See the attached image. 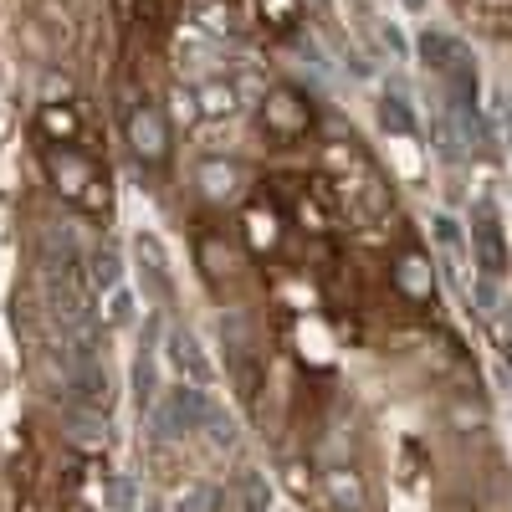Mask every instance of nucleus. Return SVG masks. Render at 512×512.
<instances>
[{
	"label": "nucleus",
	"mask_w": 512,
	"mask_h": 512,
	"mask_svg": "<svg viewBox=\"0 0 512 512\" xmlns=\"http://www.w3.org/2000/svg\"><path fill=\"white\" fill-rule=\"evenodd\" d=\"M262 123H267V134H272V139L292 144V139H303L308 128H313V108L297 98L292 88H272L267 103H262Z\"/></svg>",
	"instance_id": "nucleus-4"
},
{
	"label": "nucleus",
	"mask_w": 512,
	"mask_h": 512,
	"mask_svg": "<svg viewBox=\"0 0 512 512\" xmlns=\"http://www.w3.org/2000/svg\"><path fill=\"white\" fill-rule=\"evenodd\" d=\"M502 128H507V144H512V98H507V108H502Z\"/></svg>",
	"instance_id": "nucleus-19"
},
{
	"label": "nucleus",
	"mask_w": 512,
	"mask_h": 512,
	"mask_svg": "<svg viewBox=\"0 0 512 512\" xmlns=\"http://www.w3.org/2000/svg\"><path fill=\"white\" fill-rule=\"evenodd\" d=\"M128 318H134V303H128L123 287H113L108 292V323H128Z\"/></svg>",
	"instance_id": "nucleus-15"
},
{
	"label": "nucleus",
	"mask_w": 512,
	"mask_h": 512,
	"mask_svg": "<svg viewBox=\"0 0 512 512\" xmlns=\"http://www.w3.org/2000/svg\"><path fill=\"white\" fill-rule=\"evenodd\" d=\"M415 57H420V67H431L436 77H446V72L466 57V47H461L451 31H420V36H415Z\"/></svg>",
	"instance_id": "nucleus-7"
},
{
	"label": "nucleus",
	"mask_w": 512,
	"mask_h": 512,
	"mask_svg": "<svg viewBox=\"0 0 512 512\" xmlns=\"http://www.w3.org/2000/svg\"><path fill=\"white\" fill-rule=\"evenodd\" d=\"M123 134H128V144H134V154L144 164H164L169 159V123H164V108L159 103L139 98L134 108L123 113Z\"/></svg>",
	"instance_id": "nucleus-2"
},
{
	"label": "nucleus",
	"mask_w": 512,
	"mask_h": 512,
	"mask_svg": "<svg viewBox=\"0 0 512 512\" xmlns=\"http://www.w3.org/2000/svg\"><path fill=\"white\" fill-rule=\"evenodd\" d=\"M180 507H185V512H210V507H216V492H205V487H190V492L180 497Z\"/></svg>",
	"instance_id": "nucleus-17"
},
{
	"label": "nucleus",
	"mask_w": 512,
	"mask_h": 512,
	"mask_svg": "<svg viewBox=\"0 0 512 512\" xmlns=\"http://www.w3.org/2000/svg\"><path fill=\"white\" fill-rule=\"evenodd\" d=\"M88 282H93L98 292H113V287L123 282V256H118L108 241L88 251Z\"/></svg>",
	"instance_id": "nucleus-10"
},
{
	"label": "nucleus",
	"mask_w": 512,
	"mask_h": 512,
	"mask_svg": "<svg viewBox=\"0 0 512 512\" xmlns=\"http://www.w3.org/2000/svg\"><path fill=\"white\" fill-rule=\"evenodd\" d=\"M77 113L67 108V103H41V134L47 139H57V144H72L77 139Z\"/></svg>",
	"instance_id": "nucleus-11"
},
{
	"label": "nucleus",
	"mask_w": 512,
	"mask_h": 512,
	"mask_svg": "<svg viewBox=\"0 0 512 512\" xmlns=\"http://www.w3.org/2000/svg\"><path fill=\"white\" fill-rule=\"evenodd\" d=\"M251 241H256V246H267V251L282 241V231H277V216H272V210H251Z\"/></svg>",
	"instance_id": "nucleus-14"
},
{
	"label": "nucleus",
	"mask_w": 512,
	"mask_h": 512,
	"mask_svg": "<svg viewBox=\"0 0 512 512\" xmlns=\"http://www.w3.org/2000/svg\"><path fill=\"white\" fill-rule=\"evenodd\" d=\"M379 123L395 128V134H415V113L405 108V98H384L379 103Z\"/></svg>",
	"instance_id": "nucleus-13"
},
{
	"label": "nucleus",
	"mask_w": 512,
	"mask_h": 512,
	"mask_svg": "<svg viewBox=\"0 0 512 512\" xmlns=\"http://www.w3.org/2000/svg\"><path fill=\"white\" fill-rule=\"evenodd\" d=\"M431 231H436V246H441L446 262H461L466 246H472V236H466V231L456 226V216H436V221H431Z\"/></svg>",
	"instance_id": "nucleus-12"
},
{
	"label": "nucleus",
	"mask_w": 512,
	"mask_h": 512,
	"mask_svg": "<svg viewBox=\"0 0 512 512\" xmlns=\"http://www.w3.org/2000/svg\"><path fill=\"white\" fill-rule=\"evenodd\" d=\"M400 6H405L410 16H425V11H431V0H400Z\"/></svg>",
	"instance_id": "nucleus-18"
},
{
	"label": "nucleus",
	"mask_w": 512,
	"mask_h": 512,
	"mask_svg": "<svg viewBox=\"0 0 512 512\" xmlns=\"http://www.w3.org/2000/svg\"><path fill=\"white\" fill-rule=\"evenodd\" d=\"M390 282L410 297V303H425V297L436 292V272H431V256L425 251H405L400 262L390 267Z\"/></svg>",
	"instance_id": "nucleus-5"
},
{
	"label": "nucleus",
	"mask_w": 512,
	"mask_h": 512,
	"mask_svg": "<svg viewBox=\"0 0 512 512\" xmlns=\"http://www.w3.org/2000/svg\"><path fill=\"white\" fill-rule=\"evenodd\" d=\"M466 236H472V256L482 277L502 282L512 272V246H507V226H502V210L492 195H477L472 200V221H466Z\"/></svg>",
	"instance_id": "nucleus-1"
},
{
	"label": "nucleus",
	"mask_w": 512,
	"mask_h": 512,
	"mask_svg": "<svg viewBox=\"0 0 512 512\" xmlns=\"http://www.w3.org/2000/svg\"><path fill=\"white\" fill-rule=\"evenodd\" d=\"M175 118H185V123L200 118V98H195V88H175Z\"/></svg>",
	"instance_id": "nucleus-16"
},
{
	"label": "nucleus",
	"mask_w": 512,
	"mask_h": 512,
	"mask_svg": "<svg viewBox=\"0 0 512 512\" xmlns=\"http://www.w3.org/2000/svg\"><path fill=\"white\" fill-rule=\"evenodd\" d=\"M323 487H328V497H333L338 512H364V507H369L364 482H359V472H349V466H333V472H323Z\"/></svg>",
	"instance_id": "nucleus-9"
},
{
	"label": "nucleus",
	"mask_w": 512,
	"mask_h": 512,
	"mask_svg": "<svg viewBox=\"0 0 512 512\" xmlns=\"http://www.w3.org/2000/svg\"><path fill=\"white\" fill-rule=\"evenodd\" d=\"M195 98H200V118H236V108H241L236 82H226V77H205Z\"/></svg>",
	"instance_id": "nucleus-8"
},
{
	"label": "nucleus",
	"mask_w": 512,
	"mask_h": 512,
	"mask_svg": "<svg viewBox=\"0 0 512 512\" xmlns=\"http://www.w3.org/2000/svg\"><path fill=\"white\" fill-rule=\"evenodd\" d=\"M195 185H200L205 200L226 205V200L241 195V169H236L231 159H200V164H195Z\"/></svg>",
	"instance_id": "nucleus-6"
},
{
	"label": "nucleus",
	"mask_w": 512,
	"mask_h": 512,
	"mask_svg": "<svg viewBox=\"0 0 512 512\" xmlns=\"http://www.w3.org/2000/svg\"><path fill=\"white\" fill-rule=\"evenodd\" d=\"M47 175H52V185L62 190V200L93 205V185H98L93 159H82L77 149H47Z\"/></svg>",
	"instance_id": "nucleus-3"
}]
</instances>
